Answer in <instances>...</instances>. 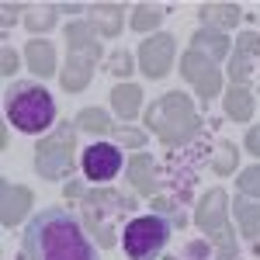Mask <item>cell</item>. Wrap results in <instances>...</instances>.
<instances>
[{"mask_svg": "<svg viewBox=\"0 0 260 260\" xmlns=\"http://www.w3.org/2000/svg\"><path fill=\"white\" fill-rule=\"evenodd\" d=\"M21 250L24 260H101L80 219L62 205H49L31 215L21 236Z\"/></svg>", "mask_w": 260, "mask_h": 260, "instance_id": "1", "label": "cell"}, {"mask_svg": "<svg viewBox=\"0 0 260 260\" xmlns=\"http://www.w3.org/2000/svg\"><path fill=\"white\" fill-rule=\"evenodd\" d=\"M4 115L21 136H42L56 125V101L39 80H18L7 87Z\"/></svg>", "mask_w": 260, "mask_h": 260, "instance_id": "2", "label": "cell"}, {"mask_svg": "<svg viewBox=\"0 0 260 260\" xmlns=\"http://www.w3.org/2000/svg\"><path fill=\"white\" fill-rule=\"evenodd\" d=\"M170 243V219L163 215H136L121 233V250L128 260H156Z\"/></svg>", "mask_w": 260, "mask_h": 260, "instance_id": "3", "label": "cell"}, {"mask_svg": "<svg viewBox=\"0 0 260 260\" xmlns=\"http://www.w3.org/2000/svg\"><path fill=\"white\" fill-rule=\"evenodd\" d=\"M73 146H77V125L62 121L56 132H49L35 149V170L45 180H59L73 167Z\"/></svg>", "mask_w": 260, "mask_h": 260, "instance_id": "4", "label": "cell"}, {"mask_svg": "<svg viewBox=\"0 0 260 260\" xmlns=\"http://www.w3.org/2000/svg\"><path fill=\"white\" fill-rule=\"evenodd\" d=\"M121 163H125V156L115 142H90L80 156V170L90 184H108L121 174Z\"/></svg>", "mask_w": 260, "mask_h": 260, "instance_id": "5", "label": "cell"}, {"mask_svg": "<svg viewBox=\"0 0 260 260\" xmlns=\"http://www.w3.org/2000/svg\"><path fill=\"white\" fill-rule=\"evenodd\" d=\"M174 35H149V39H142L139 45V70L146 80H163L167 73H170V66H174Z\"/></svg>", "mask_w": 260, "mask_h": 260, "instance_id": "6", "label": "cell"}, {"mask_svg": "<svg viewBox=\"0 0 260 260\" xmlns=\"http://www.w3.org/2000/svg\"><path fill=\"white\" fill-rule=\"evenodd\" d=\"M180 73H184L187 80L198 87L205 101H208L212 94H215V90H219V73H215L212 59H201V52H198V49L184 52V59H180Z\"/></svg>", "mask_w": 260, "mask_h": 260, "instance_id": "7", "label": "cell"}, {"mask_svg": "<svg viewBox=\"0 0 260 260\" xmlns=\"http://www.w3.org/2000/svg\"><path fill=\"white\" fill-rule=\"evenodd\" d=\"M198 225L205 233H225V191L212 187L198 205Z\"/></svg>", "mask_w": 260, "mask_h": 260, "instance_id": "8", "label": "cell"}, {"mask_svg": "<svg viewBox=\"0 0 260 260\" xmlns=\"http://www.w3.org/2000/svg\"><path fill=\"white\" fill-rule=\"evenodd\" d=\"M24 59H28V70H31L39 80H45V77L56 73V49H52V42L31 39L28 49H24Z\"/></svg>", "mask_w": 260, "mask_h": 260, "instance_id": "9", "label": "cell"}, {"mask_svg": "<svg viewBox=\"0 0 260 260\" xmlns=\"http://www.w3.org/2000/svg\"><path fill=\"white\" fill-rule=\"evenodd\" d=\"M28 205H31V191L21 187V184H4V225H18L24 215H28Z\"/></svg>", "mask_w": 260, "mask_h": 260, "instance_id": "10", "label": "cell"}, {"mask_svg": "<svg viewBox=\"0 0 260 260\" xmlns=\"http://www.w3.org/2000/svg\"><path fill=\"white\" fill-rule=\"evenodd\" d=\"M90 11V24H94V31H101L104 39H115L121 31V4H94V7H87Z\"/></svg>", "mask_w": 260, "mask_h": 260, "instance_id": "11", "label": "cell"}, {"mask_svg": "<svg viewBox=\"0 0 260 260\" xmlns=\"http://www.w3.org/2000/svg\"><path fill=\"white\" fill-rule=\"evenodd\" d=\"M66 39H70V49L77 56H90V59H101V45L94 42V24L87 21H73L66 28Z\"/></svg>", "mask_w": 260, "mask_h": 260, "instance_id": "12", "label": "cell"}, {"mask_svg": "<svg viewBox=\"0 0 260 260\" xmlns=\"http://www.w3.org/2000/svg\"><path fill=\"white\" fill-rule=\"evenodd\" d=\"M94 62L98 59H90V56H70V66L62 70V87L66 90H83L87 87V80H90V70H94Z\"/></svg>", "mask_w": 260, "mask_h": 260, "instance_id": "13", "label": "cell"}, {"mask_svg": "<svg viewBox=\"0 0 260 260\" xmlns=\"http://www.w3.org/2000/svg\"><path fill=\"white\" fill-rule=\"evenodd\" d=\"M111 104H115V111H118L121 118H136L139 115V104H142V90L136 83H118L111 90Z\"/></svg>", "mask_w": 260, "mask_h": 260, "instance_id": "14", "label": "cell"}, {"mask_svg": "<svg viewBox=\"0 0 260 260\" xmlns=\"http://www.w3.org/2000/svg\"><path fill=\"white\" fill-rule=\"evenodd\" d=\"M128 174H132V184L139 187L142 194H153L160 184H156V170H153V156H146V153H139L136 160L128 163Z\"/></svg>", "mask_w": 260, "mask_h": 260, "instance_id": "15", "label": "cell"}, {"mask_svg": "<svg viewBox=\"0 0 260 260\" xmlns=\"http://www.w3.org/2000/svg\"><path fill=\"white\" fill-rule=\"evenodd\" d=\"M233 212H236V219H240L243 233H246V240H253V243H257V250H260V201L240 198Z\"/></svg>", "mask_w": 260, "mask_h": 260, "instance_id": "16", "label": "cell"}, {"mask_svg": "<svg viewBox=\"0 0 260 260\" xmlns=\"http://www.w3.org/2000/svg\"><path fill=\"white\" fill-rule=\"evenodd\" d=\"M194 49H208V56H212V62L225 59V52H229V39L222 35V31H215V28H205L201 24L198 31H194Z\"/></svg>", "mask_w": 260, "mask_h": 260, "instance_id": "17", "label": "cell"}, {"mask_svg": "<svg viewBox=\"0 0 260 260\" xmlns=\"http://www.w3.org/2000/svg\"><path fill=\"white\" fill-rule=\"evenodd\" d=\"M260 49V35H253V31H246V35H240V49H236V59H233V80H243L246 73H250V62H253V52Z\"/></svg>", "mask_w": 260, "mask_h": 260, "instance_id": "18", "label": "cell"}, {"mask_svg": "<svg viewBox=\"0 0 260 260\" xmlns=\"http://www.w3.org/2000/svg\"><path fill=\"white\" fill-rule=\"evenodd\" d=\"M250 111H253V94L246 87H229V94H225V115L233 121H246Z\"/></svg>", "mask_w": 260, "mask_h": 260, "instance_id": "19", "label": "cell"}, {"mask_svg": "<svg viewBox=\"0 0 260 260\" xmlns=\"http://www.w3.org/2000/svg\"><path fill=\"white\" fill-rule=\"evenodd\" d=\"M77 128L90 132V136H108V132H115V125H111V118H108L104 108H83L80 115H77Z\"/></svg>", "mask_w": 260, "mask_h": 260, "instance_id": "20", "label": "cell"}, {"mask_svg": "<svg viewBox=\"0 0 260 260\" xmlns=\"http://www.w3.org/2000/svg\"><path fill=\"white\" fill-rule=\"evenodd\" d=\"M59 18V4H42V7H31L24 14V28L28 31H49Z\"/></svg>", "mask_w": 260, "mask_h": 260, "instance_id": "21", "label": "cell"}, {"mask_svg": "<svg viewBox=\"0 0 260 260\" xmlns=\"http://www.w3.org/2000/svg\"><path fill=\"white\" fill-rule=\"evenodd\" d=\"M243 14L240 4H201V21H219V24H236Z\"/></svg>", "mask_w": 260, "mask_h": 260, "instance_id": "22", "label": "cell"}, {"mask_svg": "<svg viewBox=\"0 0 260 260\" xmlns=\"http://www.w3.org/2000/svg\"><path fill=\"white\" fill-rule=\"evenodd\" d=\"M163 14H167V11H163L160 4H139V7H136V14H132V28H136V31L156 28V24L163 21Z\"/></svg>", "mask_w": 260, "mask_h": 260, "instance_id": "23", "label": "cell"}, {"mask_svg": "<svg viewBox=\"0 0 260 260\" xmlns=\"http://www.w3.org/2000/svg\"><path fill=\"white\" fill-rule=\"evenodd\" d=\"M219 149H222V156L215 160V174H229V170L236 167V160H240V149H236L233 142H222Z\"/></svg>", "mask_w": 260, "mask_h": 260, "instance_id": "24", "label": "cell"}, {"mask_svg": "<svg viewBox=\"0 0 260 260\" xmlns=\"http://www.w3.org/2000/svg\"><path fill=\"white\" fill-rule=\"evenodd\" d=\"M111 136H115L121 146H128V149H142V146H146V132H139V128H115Z\"/></svg>", "mask_w": 260, "mask_h": 260, "instance_id": "25", "label": "cell"}, {"mask_svg": "<svg viewBox=\"0 0 260 260\" xmlns=\"http://www.w3.org/2000/svg\"><path fill=\"white\" fill-rule=\"evenodd\" d=\"M240 191L243 194H260V167H250L240 174Z\"/></svg>", "mask_w": 260, "mask_h": 260, "instance_id": "26", "label": "cell"}, {"mask_svg": "<svg viewBox=\"0 0 260 260\" xmlns=\"http://www.w3.org/2000/svg\"><path fill=\"white\" fill-rule=\"evenodd\" d=\"M111 70H115L118 77H128V73H132V56H128L125 49L115 52V56H111Z\"/></svg>", "mask_w": 260, "mask_h": 260, "instance_id": "27", "label": "cell"}, {"mask_svg": "<svg viewBox=\"0 0 260 260\" xmlns=\"http://www.w3.org/2000/svg\"><path fill=\"white\" fill-rule=\"evenodd\" d=\"M14 70H18V52L11 45H4V77H11Z\"/></svg>", "mask_w": 260, "mask_h": 260, "instance_id": "28", "label": "cell"}, {"mask_svg": "<svg viewBox=\"0 0 260 260\" xmlns=\"http://www.w3.org/2000/svg\"><path fill=\"white\" fill-rule=\"evenodd\" d=\"M246 149H250V153H257V156H260V125H257V128H250V132H246Z\"/></svg>", "mask_w": 260, "mask_h": 260, "instance_id": "29", "label": "cell"}, {"mask_svg": "<svg viewBox=\"0 0 260 260\" xmlns=\"http://www.w3.org/2000/svg\"><path fill=\"white\" fill-rule=\"evenodd\" d=\"M18 4H4V24H14V18H18Z\"/></svg>", "mask_w": 260, "mask_h": 260, "instance_id": "30", "label": "cell"}]
</instances>
